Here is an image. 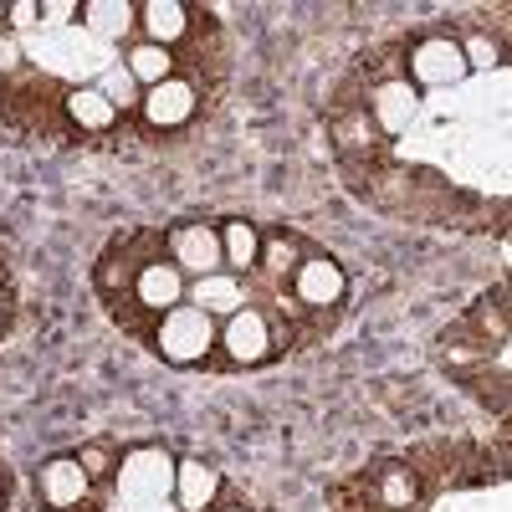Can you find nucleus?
<instances>
[{"label":"nucleus","instance_id":"nucleus-26","mask_svg":"<svg viewBox=\"0 0 512 512\" xmlns=\"http://www.w3.org/2000/svg\"><path fill=\"white\" fill-rule=\"evenodd\" d=\"M226 512H246V507H226Z\"/></svg>","mask_w":512,"mask_h":512},{"label":"nucleus","instance_id":"nucleus-21","mask_svg":"<svg viewBox=\"0 0 512 512\" xmlns=\"http://www.w3.org/2000/svg\"><path fill=\"white\" fill-rule=\"evenodd\" d=\"M6 31H11V36L41 31V6H36V0H16V6H6Z\"/></svg>","mask_w":512,"mask_h":512},{"label":"nucleus","instance_id":"nucleus-6","mask_svg":"<svg viewBox=\"0 0 512 512\" xmlns=\"http://www.w3.org/2000/svg\"><path fill=\"white\" fill-rule=\"evenodd\" d=\"M185 292H190V277L169 262V256H154V262H144L134 272V303L144 313H154V318H164L169 308H180Z\"/></svg>","mask_w":512,"mask_h":512},{"label":"nucleus","instance_id":"nucleus-13","mask_svg":"<svg viewBox=\"0 0 512 512\" xmlns=\"http://www.w3.org/2000/svg\"><path fill=\"white\" fill-rule=\"evenodd\" d=\"M134 26H139V6H128V0H88V6H82V31L108 41V47L123 41Z\"/></svg>","mask_w":512,"mask_h":512},{"label":"nucleus","instance_id":"nucleus-27","mask_svg":"<svg viewBox=\"0 0 512 512\" xmlns=\"http://www.w3.org/2000/svg\"><path fill=\"white\" fill-rule=\"evenodd\" d=\"M0 328H6V313H0Z\"/></svg>","mask_w":512,"mask_h":512},{"label":"nucleus","instance_id":"nucleus-5","mask_svg":"<svg viewBox=\"0 0 512 512\" xmlns=\"http://www.w3.org/2000/svg\"><path fill=\"white\" fill-rule=\"evenodd\" d=\"M164 251H169V262H175L190 282L210 277V272H226V251H221V231L216 226H200V221L175 226L169 241H164Z\"/></svg>","mask_w":512,"mask_h":512},{"label":"nucleus","instance_id":"nucleus-20","mask_svg":"<svg viewBox=\"0 0 512 512\" xmlns=\"http://www.w3.org/2000/svg\"><path fill=\"white\" fill-rule=\"evenodd\" d=\"M262 262H267L272 282H287L297 267H303V251H297V241H292V236H272V241L262 246Z\"/></svg>","mask_w":512,"mask_h":512},{"label":"nucleus","instance_id":"nucleus-14","mask_svg":"<svg viewBox=\"0 0 512 512\" xmlns=\"http://www.w3.org/2000/svg\"><path fill=\"white\" fill-rule=\"evenodd\" d=\"M62 113H67L72 128H82V134H108V128L118 123L113 103L98 88H67L62 93Z\"/></svg>","mask_w":512,"mask_h":512},{"label":"nucleus","instance_id":"nucleus-2","mask_svg":"<svg viewBox=\"0 0 512 512\" xmlns=\"http://www.w3.org/2000/svg\"><path fill=\"white\" fill-rule=\"evenodd\" d=\"M154 344L169 364H200V359H210V349H216V318L180 303V308H169L159 318Z\"/></svg>","mask_w":512,"mask_h":512},{"label":"nucleus","instance_id":"nucleus-11","mask_svg":"<svg viewBox=\"0 0 512 512\" xmlns=\"http://www.w3.org/2000/svg\"><path fill=\"white\" fill-rule=\"evenodd\" d=\"M185 297H190V308H200V313H210V318H231V313L251 308V303H246V277H236V272L195 277Z\"/></svg>","mask_w":512,"mask_h":512},{"label":"nucleus","instance_id":"nucleus-12","mask_svg":"<svg viewBox=\"0 0 512 512\" xmlns=\"http://www.w3.org/2000/svg\"><path fill=\"white\" fill-rule=\"evenodd\" d=\"M190 26H195L190 11L175 6V0H149V6H139V31H144V41H154V47L175 52V41H185Z\"/></svg>","mask_w":512,"mask_h":512},{"label":"nucleus","instance_id":"nucleus-3","mask_svg":"<svg viewBox=\"0 0 512 512\" xmlns=\"http://www.w3.org/2000/svg\"><path fill=\"white\" fill-rule=\"evenodd\" d=\"M466 47L451 36H425L410 47V67H405V82L410 88H461L466 82Z\"/></svg>","mask_w":512,"mask_h":512},{"label":"nucleus","instance_id":"nucleus-9","mask_svg":"<svg viewBox=\"0 0 512 512\" xmlns=\"http://www.w3.org/2000/svg\"><path fill=\"white\" fill-rule=\"evenodd\" d=\"M195 108H200V93H195V82H185L180 72L169 77V82H159V88H149L144 103H139V113L154 128H180V123L195 118Z\"/></svg>","mask_w":512,"mask_h":512},{"label":"nucleus","instance_id":"nucleus-19","mask_svg":"<svg viewBox=\"0 0 512 512\" xmlns=\"http://www.w3.org/2000/svg\"><path fill=\"white\" fill-rule=\"evenodd\" d=\"M374 492H379V507H390V512H405L420 492L415 472H405V466H395V472H374Z\"/></svg>","mask_w":512,"mask_h":512},{"label":"nucleus","instance_id":"nucleus-23","mask_svg":"<svg viewBox=\"0 0 512 512\" xmlns=\"http://www.w3.org/2000/svg\"><path fill=\"white\" fill-rule=\"evenodd\" d=\"M77 461H82V472H88V477H113V472H108V466H113L108 446H88V451H77Z\"/></svg>","mask_w":512,"mask_h":512},{"label":"nucleus","instance_id":"nucleus-15","mask_svg":"<svg viewBox=\"0 0 512 512\" xmlns=\"http://www.w3.org/2000/svg\"><path fill=\"white\" fill-rule=\"evenodd\" d=\"M118 62L128 67V77H134L144 93L175 77V52H169V47H154V41H144V36L134 41V47H123V57H118Z\"/></svg>","mask_w":512,"mask_h":512},{"label":"nucleus","instance_id":"nucleus-4","mask_svg":"<svg viewBox=\"0 0 512 512\" xmlns=\"http://www.w3.org/2000/svg\"><path fill=\"white\" fill-rule=\"evenodd\" d=\"M216 344L226 349V364H262L277 354V338H272V318L262 308H241L221 323Z\"/></svg>","mask_w":512,"mask_h":512},{"label":"nucleus","instance_id":"nucleus-18","mask_svg":"<svg viewBox=\"0 0 512 512\" xmlns=\"http://www.w3.org/2000/svg\"><path fill=\"white\" fill-rule=\"evenodd\" d=\"M93 88H98V93L113 103V113H134V108L144 103V88H139L134 77H128V67H123V62H113V67H108V72L93 82Z\"/></svg>","mask_w":512,"mask_h":512},{"label":"nucleus","instance_id":"nucleus-17","mask_svg":"<svg viewBox=\"0 0 512 512\" xmlns=\"http://www.w3.org/2000/svg\"><path fill=\"white\" fill-rule=\"evenodd\" d=\"M221 251H226V272H251L256 262H262V231L246 226V221H231L221 231Z\"/></svg>","mask_w":512,"mask_h":512},{"label":"nucleus","instance_id":"nucleus-7","mask_svg":"<svg viewBox=\"0 0 512 512\" xmlns=\"http://www.w3.org/2000/svg\"><path fill=\"white\" fill-rule=\"evenodd\" d=\"M292 292H297V303H303V308L328 313V308L344 303L349 282H344V267L328 262V256H303V267L292 272Z\"/></svg>","mask_w":512,"mask_h":512},{"label":"nucleus","instance_id":"nucleus-25","mask_svg":"<svg viewBox=\"0 0 512 512\" xmlns=\"http://www.w3.org/2000/svg\"><path fill=\"white\" fill-rule=\"evenodd\" d=\"M0 26H6V6H0Z\"/></svg>","mask_w":512,"mask_h":512},{"label":"nucleus","instance_id":"nucleus-24","mask_svg":"<svg viewBox=\"0 0 512 512\" xmlns=\"http://www.w3.org/2000/svg\"><path fill=\"white\" fill-rule=\"evenodd\" d=\"M118 512H180L175 497H164V502H139V507H118Z\"/></svg>","mask_w":512,"mask_h":512},{"label":"nucleus","instance_id":"nucleus-8","mask_svg":"<svg viewBox=\"0 0 512 512\" xmlns=\"http://www.w3.org/2000/svg\"><path fill=\"white\" fill-rule=\"evenodd\" d=\"M369 113H374L379 134H410V123L420 118V93L410 88L405 77H384V82H374V93H369Z\"/></svg>","mask_w":512,"mask_h":512},{"label":"nucleus","instance_id":"nucleus-16","mask_svg":"<svg viewBox=\"0 0 512 512\" xmlns=\"http://www.w3.org/2000/svg\"><path fill=\"white\" fill-rule=\"evenodd\" d=\"M221 492V477L205 461H175V507L180 512H205Z\"/></svg>","mask_w":512,"mask_h":512},{"label":"nucleus","instance_id":"nucleus-1","mask_svg":"<svg viewBox=\"0 0 512 512\" xmlns=\"http://www.w3.org/2000/svg\"><path fill=\"white\" fill-rule=\"evenodd\" d=\"M113 487L118 507H139V502H164L175 497V456L159 446H139L113 466Z\"/></svg>","mask_w":512,"mask_h":512},{"label":"nucleus","instance_id":"nucleus-22","mask_svg":"<svg viewBox=\"0 0 512 512\" xmlns=\"http://www.w3.org/2000/svg\"><path fill=\"white\" fill-rule=\"evenodd\" d=\"M77 16H82L77 0H47L41 6V31H67V26H77Z\"/></svg>","mask_w":512,"mask_h":512},{"label":"nucleus","instance_id":"nucleus-10","mask_svg":"<svg viewBox=\"0 0 512 512\" xmlns=\"http://www.w3.org/2000/svg\"><path fill=\"white\" fill-rule=\"evenodd\" d=\"M93 492V477L82 472V461L77 456H62V461H47L41 466V497H47L52 512H72L82 507Z\"/></svg>","mask_w":512,"mask_h":512}]
</instances>
